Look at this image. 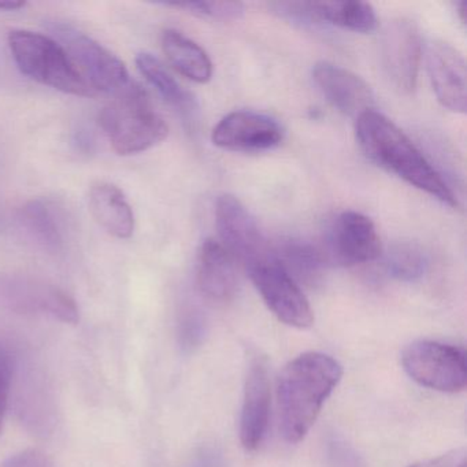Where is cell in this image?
I'll return each mask as SVG.
<instances>
[{"instance_id": "1", "label": "cell", "mask_w": 467, "mask_h": 467, "mask_svg": "<svg viewBox=\"0 0 467 467\" xmlns=\"http://www.w3.org/2000/svg\"><path fill=\"white\" fill-rule=\"evenodd\" d=\"M341 377L340 363L322 352H306L283 368L277 400L280 428L286 441L299 442L307 436Z\"/></svg>"}, {"instance_id": "2", "label": "cell", "mask_w": 467, "mask_h": 467, "mask_svg": "<svg viewBox=\"0 0 467 467\" xmlns=\"http://www.w3.org/2000/svg\"><path fill=\"white\" fill-rule=\"evenodd\" d=\"M355 135L360 150L371 162L441 203L458 206L441 174L384 114L370 110L358 117Z\"/></svg>"}, {"instance_id": "3", "label": "cell", "mask_w": 467, "mask_h": 467, "mask_svg": "<svg viewBox=\"0 0 467 467\" xmlns=\"http://www.w3.org/2000/svg\"><path fill=\"white\" fill-rule=\"evenodd\" d=\"M99 125L119 155H135L162 143L169 128L141 87L130 84L100 111Z\"/></svg>"}, {"instance_id": "4", "label": "cell", "mask_w": 467, "mask_h": 467, "mask_svg": "<svg viewBox=\"0 0 467 467\" xmlns=\"http://www.w3.org/2000/svg\"><path fill=\"white\" fill-rule=\"evenodd\" d=\"M18 69L31 80L75 97H95L61 43L47 35L17 29L7 37Z\"/></svg>"}, {"instance_id": "5", "label": "cell", "mask_w": 467, "mask_h": 467, "mask_svg": "<svg viewBox=\"0 0 467 467\" xmlns=\"http://www.w3.org/2000/svg\"><path fill=\"white\" fill-rule=\"evenodd\" d=\"M53 32L95 95H116L130 86V73L124 62L97 40L67 24H54Z\"/></svg>"}, {"instance_id": "6", "label": "cell", "mask_w": 467, "mask_h": 467, "mask_svg": "<svg viewBox=\"0 0 467 467\" xmlns=\"http://www.w3.org/2000/svg\"><path fill=\"white\" fill-rule=\"evenodd\" d=\"M0 310L47 317L64 324H78L80 318L78 303L64 289L15 273H0Z\"/></svg>"}, {"instance_id": "7", "label": "cell", "mask_w": 467, "mask_h": 467, "mask_svg": "<svg viewBox=\"0 0 467 467\" xmlns=\"http://www.w3.org/2000/svg\"><path fill=\"white\" fill-rule=\"evenodd\" d=\"M401 366L422 387L439 392H461L466 388V354L459 347L434 340H418L401 352Z\"/></svg>"}, {"instance_id": "8", "label": "cell", "mask_w": 467, "mask_h": 467, "mask_svg": "<svg viewBox=\"0 0 467 467\" xmlns=\"http://www.w3.org/2000/svg\"><path fill=\"white\" fill-rule=\"evenodd\" d=\"M248 275L269 310L289 327L306 329L314 322L307 297L275 254L247 266Z\"/></svg>"}, {"instance_id": "9", "label": "cell", "mask_w": 467, "mask_h": 467, "mask_svg": "<svg viewBox=\"0 0 467 467\" xmlns=\"http://www.w3.org/2000/svg\"><path fill=\"white\" fill-rule=\"evenodd\" d=\"M215 225L221 244L245 267L272 255L266 239L247 207L232 195H223L215 204Z\"/></svg>"}, {"instance_id": "10", "label": "cell", "mask_w": 467, "mask_h": 467, "mask_svg": "<svg viewBox=\"0 0 467 467\" xmlns=\"http://www.w3.org/2000/svg\"><path fill=\"white\" fill-rule=\"evenodd\" d=\"M422 42L412 21L396 18L382 32L381 61L385 75L392 86L403 94H411L417 87Z\"/></svg>"}, {"instance_id": "11", "label": "cell", "mask_w": 467, "mask_h": 467, "mask_svg": "<svg viewBox=\"0 0 467 467\" xmlns=\"http://www.w3.org/2000/svg\"><path fill=\"white\" fill-rule=\"evenodd\" d=\"M283 139V128L275 119L245 110L223 117L212 133L214 146L234 152L269 151L280 146Z\"/></svg>"}, {"instance_id": "12", "label": "cell", "mask_w": 467, "mask_h": 467, "mask_svg": "<svg viewBox=\"0 0 467 467\" xmlns=\"http://www.w3.org/2000/svg\"><path fill=\"white\" fill-rule=\"evenodd\" d=\"M429 80L442 108L464 114L467 108L466 61L450 43L431 40L426 48Z\"/></svg>"}, {"instance_id": "13", "label": "cell", "mask_w": 467, "mask_h": 467, "mask_svg": "<svg viewBox=\"0 0 467 467\" xmlns=\"http://www.w3.org/2000/svg\"><path fill=\"white\" fill-rule=\"evenodd\" d=\"M381 239L370 218L358 212H344L330 228L329 251L343 265L368 264L381 255Z\"/></svg>"}, {"instance_id": "14", "label": "cell", "mask_w": 467, "mask_h": 467, "mask_svg": "<svg viewBox=\"0 0 467 467\" xmlns=\"http://www.w3.org/2000/svg\"><path fill=\"white\" fill-rule=\"evenodd\" d=\"M270 379L267 366L261 358H255L248 368L240 415V441L245 451L258 450L269 428Z\"/></svg>"}, {"instance_id": "15", "label": "cell", "mask_w": 467, "mask_h": 467, "mask_svg": "<svg viewBox=\"0 0 467 467\" xmlns=\"http://www.w3.org/2000/svg\"><path fill=\"white\" fill-rule=\"evenodd\" d=\"M314 83L327 102L346 116H362L374 110V95L363 78L330 62H318L313 67Z\"/></svg>"}, {"instance_id": "16", "label": "cell", "mask_w": 467, "mask_h": 467, "mask_svg": "<svg viewBox=\"0 0 467 467\" xmlns=\"http://www.w3.org/2000/svg\"><path fill=\"white\" fill-rule=\"evenodd\" d=\"M198 285L214 302H228L237 289L234 259L221 243L207 239L198 254Z\"/></svg>"}, {"instance_id": "17", "label": "cell", "mask_w": 467, "mask_h": 467, "mask_svg": "<svg viewBox=\"0 0 467 467\" xmlns=\"http://www.w3.org/2000/svg\"><path fill=\"white\" fill-rule=\"evenodd\" d=\"M89 212L98 223L117 239H130L135 232V214L127 196L117 185L97 182L88 195Z\"/></svg>"}, {"instance_id": "18", "label": "cell", "mask_w": 467, "mask_h": 467, "mask_svg": "<svg viewBox=\"0 0 467 467\" xmlns=\"http://www.w3.org/2000/svg\"><path fill=\"white\" fill-rule=\"evenodd\" d=\"M162 50L171 67L193 83L206 84L213 78V64L206 51L174 29L162 34Z\"/></svg>"}, {"instance_id": "19", "label": "cell", "mask_w": 467, "mask_h": 467, "mask_svg": "<svg viewBox=\"0 0 467 467\" xmlns=\"http://www.w3.org/2000/svg\"><path fill=\"white\" fill-rule=\"evenodd\" d=\"M136 67L168 105L176 109L184 119H195L198 113L195 97L171 75L160 59L152 54L141 53L136 57Z\"/></svg>"}, {"instance_id": "20", "label": "cell", "mask_w": 467, "mask_h": 467, "mask_svg": "<svg viewBox=\"0 0 467 467\" xmlns=\"http://www.w3.org/2000/svg\"><path fill=\"white\" fill-rule=\"evenodd\" d=\"M316 24H329L357 34L376 31L377 16L373 6L365 2H310Z\"/></svg>"}, {"instance_id": "21", "label": "cell", "mask_w": 467, "mask_h": 467, "mask_svg": "<svg viewBox=\"0 0 467 467\" xmlns=\"http://www.w3.org/2000/svg\"><path fill=\"white\" fill-rule=\"evenodd\" d=\"M18 220L28 236L40 248L51 254L61 253L64 248V236L58 218L47 202L42 199L29 201L20 210Z\"/></svg>"}, {"instance_id": "22", "label": "cell", "mask_w": 467, "mask_h": 467, "mask_svg": "<svg viewBox=\"0 0 467 467\" xmlns=\"http://www.w3.org/2000/svg\"><path fill=\"white\" fill-rule=\"evenodd\" d=\"M273 254L292 277L307 283L316 280L327 264L325 254L305 240H286Z\"/></svg>"}, {"instance_id": "23", "label": "cell", "mask_w": 467, "mask_h": 467, "mask_svg": "<svg viewBox=\"0 0 467 467\" xmlns=\"http://www.w3.org/2000/svg\"><path fill=\"white\" fill-rule=\"evenodd\" d=\"M387 270L399 281H415L428 269V255L415 243L401 242L392 245L387 255Z\"/></svg>"}, {"instance_id": "24", "label": "cell", "mask_w": 467, "mask_h": 467, "mask_svg": "<svg viewBox=\"0 0 467 467\" xmlns=\"http://www.w3.org/2000/svg\"><path fill=\"white\" fill-rule=\"evenodd\" d=\"M166 6L187 10L199 17L212 20H239L244 15V5L239 2H188V4H168Z\"/></svg>"}, {"instance_id": "25", "label": "cell", "mask_w": 467, "mask_h": 467, "mask_svg": "<svg viewBox=\"0 0 467 467\" xmlns=\"http://www.w3.org/2000/svg\"><path fill=\"white\" fill-rule=\"evenodd\" d=\"M10 387H12V362L6 349L0 346V431L4 426L5 414L9 403Z\"/></svg>"}, {"instance_id": "26", "label": "cell", "mask_w": 467, "mask_h": 467, "mask_svg": "<svg viewBox=\"0 0 467 467\" xmlns=\"http://www.w3.org/2000/svg\"><path fill=\"white\" fill-rule=\"evenodd\" d=\"M0 467H54V463L42 451L26 450L16 453L5 463L0 464Z\"/></svg>"}, {"instance_id": "27", "label": "cell", "mask_w": 467, "mask_h": 467, "mask_svg": "<svg viewBox=\"0 0 467 467\" xmlns=\"http://www.w3.org/2000/svg\"><path fill=\"white\" fill-rule=\"evenodd\" d=\"M410 467H466V450L456 448L450 452L442 453L437 458L420 462Z\"/></svg>"}, {"instance_id": "28", "label": "cell", "mask_w": 467, "mask_h": 467, "mask_svg": "<svg viewBox=\"0 0 467 467\" xmlns=\"http://www.w3.org/2000/svg\"><path fill=\"white\" fill-rule=\"evenodd\" d=\"M202 333H203V327H202V321L198 317L190 314L182 319V325H180V337H182V346L187 348L198 346Z\"/></svg>"}, {"instance_id": "29", "label": "cell", "mask_w": 467, "mask_h": 467, "mask_svg": "<svg viewBox=\"0 0 467 467\" xmlns=\"http://www.w3.org/2000/svg\"><path fill=\"white\" fill-rule=\"evenodd\" d=\"M26 6V2H18V0H0V12H17V10H21Z\"/></svg>"}, {"instance_id": "30", "label": "cell", "mask_w": 467, "mask_h": 467, "mask_svg": "<svg viewBox=\"0 0 467 467\" xmlns=\"http://www.w3.org/2000/svg\"><path fill=\"white\" fill-rule=\"evenodd\" d=\"M458 15H459V18H461L462 24H463V26H466V20H467V2H466V0H462V2H459Z\"/></svg>"}]
</instances>
